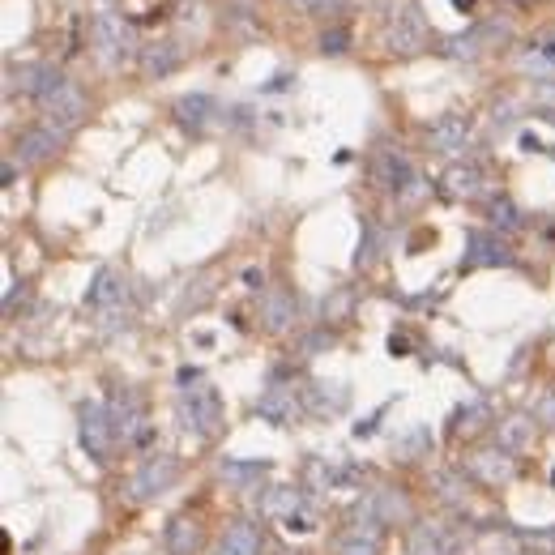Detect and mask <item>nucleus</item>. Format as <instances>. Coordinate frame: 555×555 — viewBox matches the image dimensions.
<instances>
[{
    "mask_svg": "<svg viewBox=\"0 0 555 555\" xmlns=\"http://www.w3.org/2000/svg\"><path fill=\"white\" fill-rule=\"evenodd\" d=\"M261 415H269L274 423H287L291 415H295V398H291V389H282V385H274L261 398Z\"/></svg>",
    "mask_w": 555,
    "mask_h": 555,
    "instance_id": "14",
    "label": "nucleus"
},
{
    "mask_svg": "<svg viewBox=\"0 0 555 555\" xmlns=\"http://www.w3.org/2000/svg\"><path fill=\"white\" fill-rule=\"evenodd\" d=\"M180 65V47L176 43H150L146 56H141V69H146V77H167L171 69Z\"/></svg>",
    "mask_w": 555,
    "mask_h": 555,
    "instance_id": "12",
    "label": "nucleus"
},
{
    "mask_svg": "<svg viewBox=\"0 0 555 555\" xmlns=\"http://www.w3.org/2000/svg\"><path fill=\"white\" fill-rule=\"evenodd\" d=\"M176 462L171 457H150L146 466H141L133 474V500H154V496H163V491L176 483Z\"/></svg>",
    "mask_w": 555,
    "mask_h": 555,
    "instance_id": "5",
    "label": "nucleus"
},
{
    "mask_svg": "<svg viewBox=\"0 0 555 555\" xmlns=\"http://www.w3.org/2000/svg\"><path fill=\"white\" fill-rule=\"evenodd\" d=\"M449 188L457 197H474L483 188V171L479 167H453L449 171Z\"/></svg>",
    "mask_w": 555,
    "mask_h": 555,
    "instance_id": "19",
    "label": "nucleus"
},
{
    "mask_svg": "<svg viewBox=\"0 0 555 555\" xmlns=\"http://www.w3.org/2000/svg\"><path fill=\"white\" fill-rule=\"evenodd\" d=\"M376 543H380V526L376 521H355L351 530H346V538H342V555H376Z\"/></svg>",
    "mask_w": 555,
    "mask_h": 555,
    "instance_id": "13",
    "label": "nucleus"
},
{
    "mask_svg": "<svg viewBox=\"0 0 555 555\" xmlns=\"http://www.w3.org/2000/svg\"><path fill=\"white\" fill-rule=\"evenodd\" d=\"M380 180H385L389 188H398L410 180V163L402 154H380Z\"/></svg>",
    "mask_w": 555,
    "mask_h": 555,
    "instance_id": "21",
    "label": "nucleus"
},
{
    "mask_svg": "<svg viewBox=\"0 0 555 555\" xmlns=\"http://www.w3.org/2000/svg\"><path fill=\"white\" fill-rule=\"evenodd\" d=\"M141 398L133 389H124V393H116V402H111V427H116V436H124V440H133L137 432H141Z\"/></svg>",
    "mask_w": 555,
    "mask_h": 555,
    "instance_id": "7",
    "label": "nucleus"
},
{
    "mask_svg": "<svg viewBox=\"0 0 555 555\" xmlns=\"http://www.w3.org/2000/svg\"><path fill=\"white\" fill-rule=\"evenodd\" d=\"M453 5H457V9H462V13H466V9L474 5V0H453Z\"/></svg>",
    "mask_w": 555,
    "mask_h": 555,
    "instance_id": "26",
    "label": "nucleus"
},
{
    "mask_svg": "<svg viewBox=\"0 0 555 555\" xmlns=\"http://www.w3.org/2000/svg\"><path fill=\"white\" fill-rule=\"evenodd\" d=\"M410 555H444V534L423 521V526L415 530V538H410Z\"/></svg>",
    "mask_w": 555,
    "mask_h": 555,
    "instance_id": "18",
    "label": "nucleus"
},
{
    "mask_svg": "<svg viewBox=\"0 0 555 555\" xmlns=\"http://www.w3.org/2000/svg\"><path fill=\"white\" fill-rule=\"evenodd\" d=\"M180 419L193 436H214L222 427V402L214 385H193L180 393Z\"/></svg>",
    "mask_w": 555,
    "mask_h": 555,
    "instance_id": "3",
    "label": "nucleus"
},
{
    "mask_svg": "<svg viewBox=\"0 0 555 555\" xmlns=\"http://www.w3.org/2000/svg\"><path fill=\"white\" fill-rule=\"evenodd\" d=\"M534 440V419H509L504 423V432H500V444L504 449H526V444Z\"/></svg>",
    "mask_w": 555,
    "mask_h": 555,
    "instance_id": "16",
    "label": "nucleus"
},
{
    "mask_svg": "<svg viewBox=\"0 0 555 555\" xmlns=\"http://www.w3.org/2000/svg\"><path fill=\"white\" fill-rule=\"evenodd\" d=\"M197 526H193V521H188V517H176V521H171V530H167V547L171 551H176V555H193L197 551Z\"/></svg>",
    "mask_w": 555,
    "mask_h": 555,
    "instance_id": "15",
    "label": "nucleus"
},
{
    "mask_svg": "<svg viewBox=\"0 0 555 555\" xmlns=\"http://www.w3.org/2000/svg\"><path fill=\"white\" fill-rule=\"evenodd\" d=\"M470 244H474V248L466 252V265H500V261H509V252L496 248L491 240H483V235H474Z\"/></svg>",
    "mask_w": 555,
    "mask_h": 555,
    "instance_id": "20",
    "label": "nucleus"
},
{
    "mask_svg": "<svg viewBox=\"0 0 555 555\" xmlns=\"http://www.w3.org/2000/svg\"><path fill=\"white\" fill-rule=\"evenodd\" d=\"M86 308L99 316V325H120L124 312H129V282L116 269H99V278L86 291Z\"/></svg>",
    "mask_w": 555,
    "mask_h": 555,
    "instance_id": "2",
    "label": "nucleus"
},
{
    "mask_svg": "<svg viewBox=\"0 0 555 555\" xmlns=\"http://www.w3.org/2000/svg\"><path fill=\"white\" fill-rule=\"evenodd\" d=\"M39 99L47 107V120H52V129H73L77 120L86 116V99L82 90L65 82V73H52V69H39Z\"/></svg>",
    "mask_w": 555,
    "mask_h": 555,
    "instance_id": "1",
    "label": "nucleus"
},
{
    "mask_svg": "<svg viewBox=\"0 0 555 555\" xmlns=\"http://www.w3.org/2000/svg\"><path fill=\"white\" fill-rule=\"evenodd\" d=\"M60 150V129H35L22 137V163H43V158H52Z\"/></svg>",
    "mask_w": 555,
    "mask_h": 555,
    "instance_id": "11",
    "label": "nucleus"
},
{
    "mask_svg": "<svg viewBox=\"0 0 555 555\" xmlns=\"http://www.w3.org/2000/svg\"><path fill=\"white\" fill-rule=\"evenodd\" d=\"M491 218H496V222H504V227H521V218H517V205L513 201H496V205H491Z\"/></svg>",
    "mask_w": 555,
    "mask_h": 555,
    "instance_id": "23",
    "label": "nucleus"
},
{
    "mask_svg": "<svg viewBox=\"0 0 555 555\" xmlns=\"http://www.w3.org/2000/svg\"><path fill=\"white\" fill-rule=\"evenodd\" d=\"M526 69H538L543 77H555V52L547 47V52H526V60H521Z\"/></svg>",
    "mask_w": 555,
    "mask_h": 555,
    "instance_id": "22",
    "label": "nucleus"
},
{
    "mask_svg": "<svg viewBox=\"0 0 555 555\" xmlns=\"http://www.w3.org/2000/svg\"><path fill=\"white\" fill-rule=\"evenodd\" d=\"M205 107H210V99H184V103H180L184 120H193V124H201V120H205Z\"/></svg>",
    "mask_w": 555,
    "mask_h": 555,
    "instance_id": "24",
    "label": "nucleus"
},
{
    "mask_svg": "<svg viewBox=\"0 0 555 555\" xmlns=\"http://www.w3.org/2000/svg\"><path fill=\"white\" fill-rule=\"evenodd\" d=\"M218 555H261V534L252 530L248 521H240V526H231L227 534H222Z\"/></svg>",
    "mask_w": 555,
    "mask_h": 555,
    "instance_id": "10",
    "label": "nucleus"
},
{
    "mask_svg": "<svg viewBox=\"0 0 555 555\" xmlns=\"http://www.w3.org/2000/svg\"><path fill=\"white\" fill-rule=\"evenodd\" d=\"M321 47H325V52H342V47H346V35H342V30H333V35L321 39Z\"/></svg>",
    "mask_w": 555,
    "mask_h": 555,
    "instance_id": "25",
    "label": "nucleus"
},
{
    "mask_svg": "<svg viewBox=\"0 0 555 555\" xmlns=\"http://www.w3.org/2000/svg\"><path fill=\"white\" fill-rule=\"evenodd\" d=\"M466 137H470V120H466V116H444V120L432 124V133H427L432 150H444V154L462 150V146H466Z\"/></svg>",
    "mask_w": 555,
    "mask_h": 555,
    "instance_id": "9",
    "label": "nucleus"
},
{
    "mask_svg": "<svg viewBox=\"0 0 555 555\" xmlns=\"http://www.w3.org/2000/svg\"><path fill=\"white\" fill-rule=\"evenodd\" d=\"M299 504H304V496H299L295 487H278L274 496L265 500V513H269V517H295Z\"/></svg>",
    "mask_w": 555,
    "mask_h": 555,
    "instance_id": "17",
    "label": "nucleus"
},
{
    "mask_svg": "<svg viewBox=\"0 0 555 555\" xmlns=\"http://www.w3.org/2000/svg\"><path fill=\"white\" fill-rule=\"evenodd\" d=\"M304 5H321V0H304Z\"/></svg>",
    "mask_w": 555,
    "mask_h": 555,
    "instance_id": "28",
    "label": "nucleus"
},
{
    "mask_svg": "<svg viewBox=\"0 0 555 555\" xmlns=\"http://www.w3.org/2000/svg\"><path fill=\"white\" fill-rule=\"evenodd\" d=\"M94 47H99V56L107 60V65L124 60V56H129V47H133L129 22L116 18V13H99V18H94Z\"/></svg>",
    "mask_w": 555,
    "mask_h": 555,
    "instance_id": "4",
    "label": "nucleus"
},
{
    "mask_svg": "<svg viewBox=\"0 0 555 555\" xmlns=\"http://www.w3.org/2000/svg\"><path fill=\"white\" fill-rule=\"evenodd\" d=\"M547 39H551V43H547V47H551V52H555V30H551V35H547Z\"/></svg>",
    "mask_w": 555,
    "mask_h": 555,
    "instance_id": "27",
    "label": "nucleus"
},
{
    "mask_svg": "<svg viewBox=\"0 0 555 555\" xmlns=\"http://www.w3.org/2000/svg\"><path fill=\"white\" fill-rule=\"evenodd\" d=\"M389 43L398 47V52H415V47L423 43V22H419V13L415 9H398L389 18Z\"/></svg>",
    "mask_w": 555,
    "mask_h": 555,
    "instance_id": "8",
    "label": "nucleus"
},
{
    "mask_svg": "<svg viewBox=\"0 0 555 555\" xmlns=\"http://www.w3.org/2000/svg\"><path fill=\"white\" fill-rule=\"evenodd\" d=\"M111 432H116V427H111V415L103 406H82V444L94 453V457H107V449H111Z\"/></svg>",
    "mask_w": 555,
    "mask_h": 555,
    "instance_id": "6",
    "label": "nucleus"
}]
</instances>
